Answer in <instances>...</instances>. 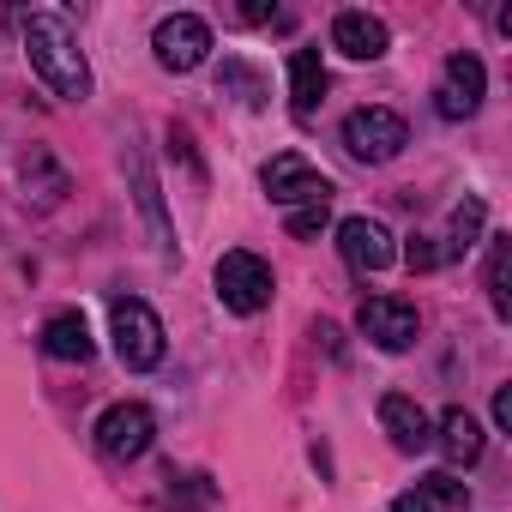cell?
Masks as SVG:
<instances>
[{"label": "cell", "mask_w": 512, "mask_h": 512, "mask_svg": "<svg viewBox=\"0 0 512 512\" xmlns=\"http://www.w3.org/2000/svg\"><path fill=\"white\" fill-rule=\"evenodd\" d=\"M25 61H31V73H37L61 103H85V97H91L85 49H79L73 25H67L61 13H31V19H25Z\"/></svg>", "instance_id": "1"}, {"label": "cell", "mask_w": 512, "mask_h": 512, "mask_svg": "<svg viewBox=\"0 0 512 512\" xmlns=\"http://www.w3.org/2000/svg\"><path fill=\"white\" fill-rule=\"evenodd\" d=\"M272 296H278V278H272V266L260 260V253L229 247L223 260H217V302L229 314H260Z\"/></svg>", "instance_id": "2"}, {"label": "cell", "mask_w": 512, "mask_h": 512, "mask_svg": "<svg viewBox=\"0 0 512 512\" xmlns=\"http://www.w3.org/2000/svg\"><path fill=\"white\" fill-rule=\"evenodd\" d=\"M404 145H410V127H404L398 109L368 103V109H350V115H344V151H350L356 163H392Z\"/></svg>", "instance_id": "3"}, {"label": "cell", "mask_w": 512, "mask_h": 512, "mask_svg": "<svg viewBox=\"0 0 512 512\" xmlns=\"http://www.w3.org/2000/svg\"><path fill=\"white\" fill-rule=\"evenodd\" d=\"M115 356H121L133 374H145V368L163 362V320H157L139 296H121V302H115Z\"/></svg>", "instance_id": "4"}, {"label": "cell", "mask_w": 512, "mask_h": 512, "mask_svg": "<svg viewBox=\"0 0 512 512\" xmlns=\"http://www.w3.org/2000/svg\"><path fill=\"white\" fill-rule=\"evenodd\" d=\"M151 49H157V67L193 73V67H205V55H211V25H205L199 13H169V19L151 31Z\"/></svg>", "instance_id": "5"}, {"label": "cell", "mask_w": 512, "mask_h": 512, "mask_svg": "<svg viewBox=\"0 0 512 512\" xmlns=\"http://www.w3.org/2000/svg\"><path fill=\"white\" fill-rule=\"evenodd\" d=\"M260 181H266V193H272L278 205H290V211H296V205H332V181H326L302 151H278Z\"/></svg>", "instance_id": "6"}, {"label": "cell", "mask_w": 512, "mask_h": 512, "mask_svg": "<svg viewBox=\"0 0 512 512\" xmlns=\"http://www.w3.org/2000/svg\"><path fill=\"white\" fill-rule=\"evenodd\" d=\"M356 326H362V338L374 344V350H386V356H398V350H410L416 344V308L404 302V296H368L362 308H356Z\"/></svg>", "instance_id": "7"}, {"label": "cell", "mask_w": 512, "mask_h": 512, "mask_svg": "<svg viewBox=\"0 0 512 512\" xmlns=\"http://www.w3.org/2000/svg\"><path fill=\"white\" fill-rule=\"evenodd\" d=\"M151 440H157V416L145 410V404H109L103 416H97V446L109 452V458H145L151 452Z\"/></svg>", "instance_id": "8"}, {"label": "cell", "mask_w": 512, "mask_h": 512, "mask_svg": "<svg viewBox=\"0 0 512 512\" xmlns=\"http://www.w3.org/2000/svg\"><path fill=\"white\" fill-rule=\"evenodd\" d=\"M482 91H488L482 61H476L470 49H458V55H446V79H440L434 109H440L446 121H464V115H476V109H482Z\"/></svg>", "instance_id": "9"}, {"label": "cell", "mask_w": 512, "mask_h": 512, "mask_svg": "<svg viewBox=\"0 0 512 512\" xmlns=\"http://www.w3.org/2000/svg\"><path fill=\"white\" fill-rule=\"evenodd\" d=\"M338 253H344L356 272H386V266L398 260L392 229L374 223V217H344V223H338Z\"/></svg>", "instance_id": "10"}, {"label": "cell", "mask_w": 512, "mask_h": 512, "mask_svg": "<svg viewBox=\"0 0 512 512\" xmlns=\"http://www.w3.org/2000/svg\"><path fill=\"white\" fill-rule=\"evenodd\" d=\"M380 428L392 434L398 452H422V446H434V422H428V410H422L416 398H404V392H386V398H380Z\"/></svg>", "instance_id": "11"}, {"label": "cell", "mask_w": 512, "mask_h": 512, "mask_svg": "<svg viewBox=\"0 0 512 512\" xmlns=\"http://www.w3.org/2000/svg\"><path fill=\"white\" fill-rule=\"evenodd\" d=\"M332 49L350 55V61H380L392 49V31L374 19V13H338L332 19Z\"/></svg>", "instance_id": "12"}, {"label": "cell", "mask_w": 512, "mask_h": 512, "mask_svg": "<svg viewBox=\"0 0 512 512\" xmlns=\"http://www.w3.org/2000/svg\"><path fill=\"white\" fill-rule=\"evenodd\" d=\"M43 350L55 356V362H91V326H85V314L79 308H61V314H49V326H43Z\"/></svg>", "instance_id": "13"}, {"label": "cell", "mask_w": 512, "mask_h": 512, "mask_svg": "<svg viewBox=\"0 0 512 512\" xmlns=\"http://www.w3.org/2000/svg\"><path fill=\"white\" fill-rule=\"evenodd\" d=\"M434 440H440L446 464H464V470H470V464L482 458V422H476L464 404H452V410L440 416V434H434Z\"/></svg>", "instance_id": "14"}, {"label": "cell", "mask_w": 512, "mask_h": 512, "mask_svg": "<svg viewBox=\"0 0 512 512\" xmlns=\"http://www.w3.org/2000/svg\"><path fill=\"white\" fill-rule=\"evenodd\" d=\"M320 103H326V61H320V49H296L290 55V109L314 115Z\"/></svg>", "instance_id": "15"}, {"label": "cell", "mask_w": 512, "mask_h": 512, "mask_svg": "<svg viewBox=\"0 0 512 512\" xmlns=\"http://www.w3.org/2000/svg\"><path fill=\"white\" fill-rule=\"evenodd\" d=\"M488 302L500 320H512V241L506 235H494L488 247Z\"/></svg>", "instance_id": "16"}, {"label": "cell", "mask_w": 512, "mask_h": 512, "mask_svg": "<svg viewBox=\"0 0 512 512\" xmlns=\"http://www.w3.org/2000/svg\"><path fill=\"white\" fill-rule=\"evenodd\" d=\"M482 223H488V205H482V199L452 205V223H446V253H452V260H458V253H470V247L482 241Z\"/></svg>", "instance_id": "17"}, {"label": "cell", "mask_w": 512, "mask_h": 512, "mask_svg": "<svg viewBox=\"0 0 512 512\" xmlns=\"http://www.w3.org/2000/svg\"><path fill=\"white\" fill-rule=\"evenodd\" d=\"M416 488H422V494H428L434 506H464V500H470V488H464V482H458L452 470H428V476H422Z\"/></svg>", "instance_id": "18"}, {"label": "cell", "mask_w": 512, "mask_h": 512, "mask_svg": "<svg viewBox=\"0 0 512 512\" xmlns=\"http://www.w3.org/2000/svg\"><path fill=\"white\" fill-rule=\"evenodd\" d=\"M326 223H332V211H326V205H296V211H290V235H296V241H314Z\"/></svg>", "instance_id": "19"}, {"label": "cell", "mask_w": 512, "mask_h": 512, "mask_svg": "<svg viewBox=\"0 0 512 512\" xmlns=\"http://www.w3.org/2000/svg\"><path fill=\"white\" fill-rule=\"evenodd\" d=\"M404 266H410V272H434V266H440V247H428V235H410V241H404Z\"/></svg>", "instance_id": "20"}, {"label": "cell", "mask_w": 512, "mask_h": 512, "mask_svg": "<svg viewBox=\"0 0 512 512\" xmlns=\"http://www.w3.org/2000/svg\"><path fill=\"white\" fill-rule=\"evenodd\" d=\"M392 512H440V506H434L422 488H410V494H398V500H392Z\"/></svg>", "instance_id": "21"}, {"label": "cell", "mask_w": 512, "mask_h": 512, "mask_svg": "<svg viewBox=\"0 0 512 512\" xmlns=\"http://www.w3.org/2000/svg\"><path fill=\"white\" fill-rule=\"evenodd\" d=\"M494 428H500V434L512 428V392H506V386H494Z\"/></svg>", "instance_id": "22"}]
</instances>
